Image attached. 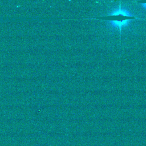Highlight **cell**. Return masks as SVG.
<instances>
[{
	"mask_svg": "<svg viewBox=\"0 0 146 146\" xmlns=\"http://www.w3.org/2000/svg\"><path fill=\"white\" fill-rule=\"evenodd\" d=\"M137 2L138 3H140L141 4H143V5L146 6V1H137Z\"/></svg>",
	"mask_w": 146,
	"mask_h": 146,
	"instance_id": "cell-2",
	"label": "cell"
},
{
	"mask_svg": "<svg viewBox=\"0 0 146 146\" xmlns=\"http://www.w3.org/2000/svg\"><path fill=\"white\" fill-rule=\"evenodd\" d=\"M100 19L108 21L113 23L115 25L117 26L119 28L120 33L121 31V28L122 26L130 20H133L136 19L134 16L129 15L127 13L122 11L120 9V5H119V10L113 14L108 15L107 16L102 17L100 18Z\"/></svg>",
	"mask_w": 146,
	"mask_h": 146,
	"instance_id": "cell-1",
	"label": "cell"
}]
</instances>
